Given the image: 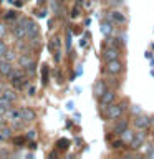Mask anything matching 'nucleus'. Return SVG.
Instances as JSON below:
<instances>
[{
    "instance_id": "20",
    "label": "nucleus",
    "mask_w": 154,
    "mask_h": 159,
    "mask_svg": "<svg viewBox=\"0 0 154 159\" xmlns=\"http://www.w3.org/2000/svg\"><path fill=\"white\" fill-rule=\"evenodd\" d=\"M17 57H18V52H15V50H7V52H5V55H3V58L5 60H8V61H15V60H17Z\"/></svg>"
},
{
    "instance_id": "4",
    "label": "nucleus",
    "mask_w": 154,
    "mask_h": 159,
    "mask_svg": "<svg viewBox=\"0 0 154 159\" xmlns=\"http://www.w3.org/2000/svg\"><path fill=\"white\" fill-rule=\"evenodd\" d=\"M123 70H124V65L119 58L106 61V66H104V71H106L109 76H118V75L123 73Z\"/></svg>"
},
{
    "instance_id": "8",
    "label": "nucleus",
    "mask_w": 154,
    "mask_h": 159,
    "mask_svg": "<svg viewBox=\"0 0 154 159\" xmlns=\"http://www.w3.org/2000/svg\"><path fill=\"white\" fill-rule=\"evenodd\" d=\"M129 128V121L128 119H116L113 124V133H114V136H121V134L126 131V129Z\"/></svg>"
},
{
    "instance_id": "3",
    "label": "nucleus",
    "mask_w": 154,
    "mask_h": 159,
    "mask_svg": "<svg viewBox=\"0 0 154 159\" xmlns=\"http://www.w3.org/2000/svg\"><path fill=\"white\" fill-rule=\"evenodd\" d=\"M116 98H118V93H116V89H106L101 96L98 98V106H99V109H106L109 104H113L114 101H116Z\"/></svg>"
},
{
    "instance_id": "37",
    "label": "nucleus",
    "mask_w": 154,
    "mask_h": 159,
    "mask_svg": "<svg viewBox=\"0 0 154 159\" xmlns=\"http://www.w3.org/2000/svg\"><path fill=\"white\" fill-rule=\"evenodd\" d=\"M149 118H151V126L154 128V116H149Z\"/></svg>"
},
{
    "instance_id": "7",
    "label": "nucleus",
    "mask_w": 154,
    "mask_h": 159,
    "mask_svg": "<svg viewBox=\"0 0 154 159\" xmlns=\"http://www.w3.org/2000/svg\"><path fill=\"white\" fill-rule=\"evenodd\" d=\"M121 57V48H118V47H108L106 45V48L103 50V60L104 61H111V60H116Z\"/></svg>"
},
{
    "instance_id": "2",
    "label": "nucleus",
    "mask_w": 154,
    "mask_h": 159,
    "mask_svg": "<svg viewBox=\"0 0 154 159\" xmlns=\"http://www.w3.org/2000/svg\"><path fill=\"white\" fill-rule=\"evenodd\" d=\"M20 23L25 27V30H27V37L32 40V38H37L38 33H40V27L38 23L35 22L33 18H28V17H22L20 18Z\"/></svg>"
},
{
    "instance_id": "31",
    "label": "nucleus",
    "mask_w": 154,
    "mask_h": 159,
    "mask_svg": "<svg viewBox=\"0 0 154 159\" xmlns=\"http://www.w3.org/2000/svg\"><path fill=\"white\" fill-rule=\"evenodd\" d=\"M28 94H30V96H35V94H37V88H35V86H30Z\"/></svg>"
},
{
    "instance_id": "32",
    "label": "nucleus",
    "mask_w": 154,
    "mask_h": 159,
    "mask_svg": "<svg viewBox=\"0 0 154 159\" xmlns=\"http://www.w3.org/2000/svg\"><path fill=\"white\" fill-rule=\"evenodd\" d=\"M78 15H79V10H78V8H73V10H71V18H76Z\"/></svg>"
},
{
    "instance_id": "27",
    "label": "nucleus",
    "mask_w": 154,
    "mask_h": 159,
    "mask_svg": "<svg viewBox=\"0 0 154 159\" xmlns=\"http://www.w3.org/2000/svg\"><path fill=\"white\" fill-rule=\"evenodd\" d=\"M5 35H7V25L3 22H0V38H3Z\"/></svg>"
},
{
    "instance_id": "5",
    "label": "nucleus",
    "mask_w": 154,
    "mask_h": 159,
    "mask_svg": "<svg viewBox=\"0 0 154 159\" xmlns=\"http://www.w3.org/2000/svg\"><path fill=\"white\" fill-rule=\"evenodd\" d=\"M133 126L136 128V129H143V131H146V129L151 126V118L146 116L144 113L136 114V116H134V119H133Z\"/></svg>"
},
{
    "instance_id": "1",
    "label": "nucleus",
    "mask_w": 154,
    "mask_h": 159,
    "mask_svg": "<svg viewBox=\"0 0 154 159\" xmlns=\"http://www.w3.org/2000/svg\"><path fill=\"white\" fill-rule=\"evenodd\" d=\"M124 111H126V109H124L119 103H113L104 109V118H106V121H116V119H119L124 114Z\"/></svg>"
},
{
    "instance_id": "28",
    "label": "nucleus",
    "mask_w": 154,
    "mask_h": 159,
    "mask_svg": "<svg viewBox=\"0 0 154 159\" xmlns=\"http://www.w3.org/2000/svg\"><path fill=\"white\" fill-rule=\"evenodd\" d=\"M25 138H27V139H33V138H37V129H28V133L25 134Z\"/></svg>"
},
{
    "instance_id": "30",
    "label": "nucleus",
    "mask_w": 154,
    "mask_h": 159,
    "mask_svg": "<svg viewBox=\"0 0 154 159\" xmlns=\"http://www.w3.org/2000/svg\"><path fill=\"white\" fill-rule=\"evenodd\" d=\"M146 146H147V149H146V154H147V156H154V146H152V144H146Z\"/></svg>"
},
{
    "instance_id": "6",
    "label": "nucleus",
    "mask_w": 154,
    "mask_h": 159,
    "mask_svg": "<svg viewBox=\"0 0 154 159\" xmlns=\"http://www.w3.org/2000/svg\"><path fill=\"white\" fill-rule=\"evenodd\" d=\"M144 143H146V133H143V129H138L136 136H134V139L128 144V146L131 148L133 151H139V149L144 146Z\"/></svg>"
},
{
    "instance_id": "36",
    "label": "nucleus",
    "mask_w": 154,
    "mask_h": 159,
    "mask_svg": "<svg viewBox=\"0 0 154 159\" xmlns=\"http://www.w3.org/2000/svg\"><path fill=\"white\" fill-rule=\"evenodd\" d=\"M58 156V152L57 151H53V152H50V157H57Z\"/></svg>"
},
{
    "instance_id": "35",
    "label": "nucleus",
    "mask_w": 154,
    "mask_h": 159,
    "mask_svg": "<svg viewBox=\"0 0 154 159\" xmlns=\"http://www.w3.org/2000/svg\"><path fill=\"white\" fill-rule=\"evenodd\" d=\"M30 149H37V143H33V141L30 143Z\"/></svg>"
},
{
    "instance_id": "29",
    "label": "nucleus",
    "mask_w": 154,
    "mask_h": 159,
    "mask_svg": "<svg viewBox=\"0 0 154 159\" xmlns=\"http://www.w3.org/2000/svg\"><path fill=\"white\" fill-rule=\"evenodd\" d=\"M129 108H131V111H133L134 114H141V113H143L141 106H138V104H133V106H129Z\"/></svg>"
},
{
    "instance_id": "18",
    "label": "nucleus",
    "mask_w": 154,
    "mask_h": 159,
    "mask_svg": "<svg viewBox=\"0 0 154 159\" xmlns=\"http://www.w3.org/2000/svg\"><path fill=\"white\" fill-rule=\"evenodd\" d=\"M134 136H136V133H134L133 129H129V128H128L126 131L121 134V139H123V141L126 143V144H129V143H131L133 139H134Z\"/></svg>"
},
{
    "instance_id": "15",
    "label": "nucleus",
    "mask_w": 154,
    "mask_h": 159,
    "mask_svg": "<svg viewBox=\"0 0 154 159\" xmlns=\"http://www.w3.org/2000/svg\"><path fill=\"white\" fill-rule=\"evenodd\" d=\"M108 20H111L113 23H119V25L126 23V17H124V13H121L119 10H113V12L109 13V18Z\"/></svg>"
},
{
    "instance_id": "22",
    "label": "nucleus",
    "mask_w": 154,
    "mask_h": 159,
    "mask_svg": "<svg viewBox=\"0 0 154 159\" xmlns=\"http://www.w3.org/2000/svg\"><path fill=\"white\" fill-rule=\"evenodd\" d=\"M15 18H17L15 10H7V12H3V20H5V22H8V20H15Z\"/></svg>"
},
{
    "instance_id": "26",
    "label": "nucleus",
    "mask_w": 154,
    "mask_h": 159,
    "mask_svg": "<svg viewBox=\"0 0 154 159\" xmlns=\"http://www.w3.org/2000/svg\"><path fill=\"white\" fill-rule=\"evenodd\" d=\"M7 50H8V47L3 43V40L0 38V58H3V55H5V52H7Z\"/></svg>"
},
{
    "instance_id": "23",
    "label": "nucleus",
    "mask_w": 154,
    "mask_h": 159,
    "mask_svg": "<svg viewBox=\"0 0 154 159\" xmlns=\"http://www.w3.org/2000/svg\"><path fill=\"white\" fill-rule=\"evenodd\" d=\"M68 139H60V141L57 143V149H58V151H61V149H63V151H66V149H68Z\"/></svg>"
},
{
    "instance_id": "14",
    "label": "nucleus",
    "mask_w": 154,
    "mask_h": 159,
    "mask_svg": "<svg viewBox=\"0 0 154 159\" xmlns=\"http://www.w3.org/2000/svg\"><path fill=\"white\" fill-rule=\"evenodd\" d=\"M108 89V83H106V80H98L96 83L93 84V94L96 98H99L101 94L104 93Z\"/></svg>"
},
{
    "instance_id": "19",
    "label": "nucleus",
    "mask_w": 154,
    "mask_h": 159,
    "mask_svg": "<svg viewBox=\"0 0 154 159\" xmlns=\"http://www.w3.org/2000/svg\"><path fill=\"white\" fill-rule=\"evenodd\" d=\"M111 148L114 149V151H119V149H124V148H126V143L121 139V136H119V139H114V141L111 143Z\"/></svg>"
},
{
    "instance_id": "17",
    "label": "nucleus",
    "mask_w": 154,
    "mask_h": 159,
    "mask_svg": "<svg viewBox=\"0 0 154 159\" xmlns=\"http://www.w3.org/2000/svg\"><path fill=\"white\" fill-rule=\"evenodd\" d=\"M12 104H13V103H10L7 98H3L2 94H0V114L5 113V111H8V109L12 108Z\"/></svg>"
},
{
    "instance_id": "13",
    "label": "nucleus",
    "mask_w": 154,
    "mask_h": 159,
    "mask_svg": "<svg viewBox=\"0 0 154 159\" xmlns=\"http://www.w3.org/2000/svg\"><path fill=\"white\" fill-rule=\"evenodd\" d=\"M12 30V35L15 37V40H27V30H25V27L22 23H18V25H15V27L10 28Z\"/></svg>"
},
{
    "instance_id": "25",
    "label": "nucleus",
    "mask_w": 154,
    "mask_h": 159,
    "mask_svg": "<svg viewBox=\"0 0 154 159\" xmlns=\"http://www.w3.org/2000/svg\"><path fill=\"white\" fill-rule=\"evenodd\" d=\"M42 75H43V80H42V81H43V84H47V83H48V66H47V65L42 68Z\"/></svg>"
},
{
    "instance_id": "33",
    "label": "nucleus",
    "mask_w": 154,
    "mask_h": 159,
    "mask_svg": "<svg viewBox=\"0 0 154 159\" xmlns=\"http://www.w3.org/2000/svg\"><path fill=\"white\" fill-rule=\"evenodd\" d=\"M66 47H68V48L71 47V33H68V35H66Z\"/></svg>"
},
{
    "instance_id": "34",
    "label": "nucleus",
    "mask_w": 154,
    "mask_h": 159,
    "mask_svg": "<svg viewBox=\"0 0 154 159\" xmlns=\"http://www.w3.org/2000/svg\"><path fill=\"white\" fill-rule=\"evenodd\" d=\"M23 139H25V138H20V136H17V138L13 139V144H20V143H23Z\"/></svg>"
},
{
    "instance_id": "9",
    "label": "nucleus",
    "mask_w": 154,
    "mask_h": 159,
    "mask_svg": "<svg viewBox=\"0 0 154 159\" xmlns=\"http://www.w3.org/2000/svg\"><path fill=\"white\" fill-rule=\"evenodd\" d=\"M12 71H13V61H8V60H5V58H0V76L8 78Z\"/></svg>"
},
{
    "instance_id": "11",
    "label": "nucleus",
    "mask_w": 154,
    "mask_h": 159,
    "mask_svg": "<svg viewBox=\"0 0 154 159\" xmlns=\"http://www.w3.org/2000/svg\"><path fill=\"white\" fill-rule=\"evenodd\" d=\"M5 118H7L8 123H13V121H18L22 119V108H10L8 111H5Z\"/></svg>"
},
{
    "instance_id": "24",
    "label": "nucleus",
    "mask_w": 154,
    "mask_h": 159,
    "mask_svg": "<svg viewBox=\"0 0 154 159\" xmlns=\"http://www.w3.org/2000/svg\"><path fill=\"white\" fill-rule=\"evenodd\" d=\"M108 5H111V7H121L124 3V0H104Z\"/></svg>"
},
{
    "instance_id": "12",
    "label": "nucleus",
    "mask_w": 154,
    "mask_h": 159,
    "mask_svg": "<svg viewBox=\"0 0 154 159\" xmlns=\"http://www.w3.org/2000/svg\"><path fill=\"white\" fill-rule=\"evenodd\" d=\"M18 89H15V88H2V91H0V94H2L3 98H7L10 103H17V99H18Z\"/></svg>"
},
{
    "instance_id": "16",
    "label": "nucleus",
    "mask_w": 154,
    "mask_h": 159,
    "mask_svg": "<svg viewBox=\"0 0 154 159\" xmlns=\"http://www.w3.org/2000/svg\"><path fill=\"white\" fill-rule=\"evenodd\" d=\"M99 30H101V33L104 35V37H109V35L113 33V30H114L113 22H111V20H106V22H103L101 25H99Z\"/></svg>"
},
{
    "instance_id": "10",
    "label": "nucleus",
    "mask_w": 154,
    "mask_h": 159,
    "mask_svg": "<svg viewBox=\"0 0 154 159\" xmlns=\"http://www.w3.org/2000/svg\"><path fill=\"white\" fill-rule=\"evenodd\" d=\"M37 111H35L33 108H30V106H23L22 108V119L25 123H35L37 121Z\"/></svg>"
},
{
    "instance_id": "38",
    "label": "nucleus",
    "mask_w": 154,
    "mask_h": 159,
    "mask_svg": "<svg viewBox=\"0 0 154 159\" xmlns=\"http://www.w3.org/2000/svg\"><path fill=\"white\" fill-rule=\"evenodd\" d=\"M0 2H2V0H0Z\"/></svg>"
},
{
    "instance_id": "21",
    "label": "nucleus",
    "mask_w": 154,
    "mask_h": 159,
    "mask_svg": "<svg viewBox=\"0 0 154 159\" xmlns=\"http://www.w3.org/2000/svg\"><path fill=\"white\" fill-rule=\"evenodd\" d=\"M12 133H13V128L12 126H3L2 129H0V134H2V138L5 139V141H7L8 138H12Z\"/></svg>"
}]
</instances>
